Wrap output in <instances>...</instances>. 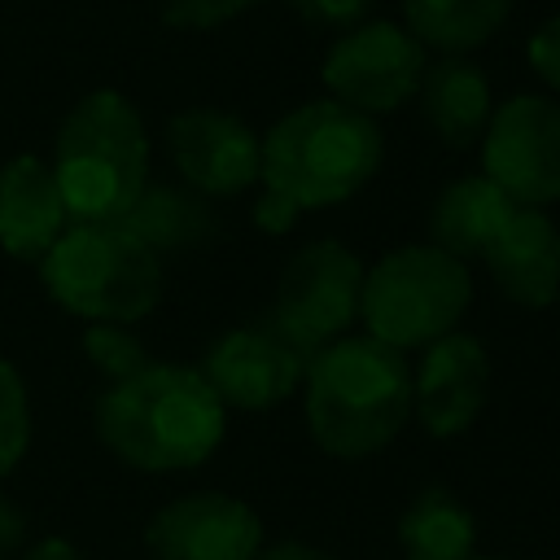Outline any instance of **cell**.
Returning a JSON list of instances; mask_svg holds the SVG:
<instances>
[{"label": "cell", "instance_id": "cell-1", "mask_svg": "<svg viewBox=\"0 0 560 560\" xmlns=\"http://www.w3.org/2000/svg\"><path fill=\"white\" fill-rule=\"evenodd\" d=\"M228 407L197 368L149 363L144 372L109 385L96 402L101 442L131 468L175 472L197 468L223 442Z\"/></svg>", "mask_w": 560, "mask_h": 560}, {"label": "cell", "instance_id": "cell-2", "mask_svg": "<svg viewBox=\"0 0 560 560\" xmlns=\"http://www.w3.org/2000/svg\"><path fill=\"white\" fill-rule=\"evenodd\" d=\"M306 429L337 459H368L411 420V363L376 337H337L315 350L306 376Z\"/></svg>", "mask_w": 560, "mask_h": 560}, {"label": "cell", "instance_id": "cell-3", "mask_svg": "<svg viewBox=\"0 0 560 560\" xmlns=\"http://www.w3.org/2000/svg\"><path fill=\"white\" fill-rule=\"evenodd\" d=\"M381 131L341 101H306L262 136V188L284 192L298 210L354 197L381 166Z\"/></svg>", "mask_w": 560, "mask_h": 560}, {"label": "cell", "instance_id": "cell-4", "mask_svg": "<svg viewBox=\"0 0 560 560\" xmlns=\"http://www.w3.org/2000/svg\"><path fill=\"white\" fill-rule=\"evenodd\" d=\"M52 179L70 223H118L149 188V136L136 105L109 88L83 96L57 131Z\"/></svg>", "mask_w": 560, "mask_h": 560}, {"label": "cell", "instance_id": "cell-5", "mask_svg": "<svg viewBox=\"0 0 560 560\" xmlns=\"http://www.w3.org/2000/svg\"><path fill=\"white\" fill-rule=\"evenodd\" d=\"M39 280L88 324H136L162 298L158 254L122 223H70L39 258Z\"/></svg>", "mask_w": 560, "mask_h": 560}, {"label": "cell", "instance_id": "cell-6", "mask_svg": "<svg viewBox=\"0 0 560 560\" xmlns=\"http://www.w3.org/2000/svg\"><path fill=\"white\" fill-rule=\"evenodd\" d=\"M468 302L472 280L459 258L438 245H402L363 271L359 319L368 324V337L394 350H416L455 332Z\"/></svg>", "mask_w": 560, "mask_h": 560}, {"label": "cell", "instance_id": "cell-7", "mask_svg": "<svg viewBox=\"0 0 560 560\" xmlns=\"http://www.w3.org/2000/svg\"><path fill=\"white\" fill-rule=\"evenodd\" d=\"M315 350L302 346L271 311L254 324H241L232 332H223L206 359H201V376L206 385L219 394L223 407H241V411H267L276 402H284L306 368H311Z\"/></svg>", "mask_w": 560, "mask_h": 560}, {"label": "cell", "instance_id": "cell-8", "mask_svg": "<svg viewBox=\"0 0 560 560\" xmlns=\"http://www.w3.org/2000/svg\"><path fill=\"white\" fill-rule=\"evenodd\" d=\"M481 175L516 206L560 201V105L547 96L503 101L481 131Z\"/></svg>", "mask_w": 560, "mask_h": 560}, {"label": "cell", "instance_id": "cell-9", "mask_svg": "<svg viewBox=\"0 0 560 560\" xmlns=\"http://www.w3.org/2000/svg\"><path fill=\"white\" fill-rule=\"evenodd\" d=\"M359 298L363 262L341 241H311L284 262L271 315L302 346L324 350L328 341L346 337V328L359 319Z\"/></svg>", "mask_w": 560, "mask_h": 560}, {"label": "cell", "instance_id": "cell-10", "mask_svg": "<svg viewBox=\"0 0 560 560\" xmlns=\"http://www.w3.org/2000/svg\"><path fill=\"white\" fill-rule=\"evenodd\" d=\"M420 74L424 48L407 35V26L394 22H359L328 48L319 66V79L332 92V101L368 118L407 105L420 88Z\"/></svg>", "mask_w": 560, "mask_h": 560}, {"label": "cell", "instance_id": "cell-11", "mask_svg": "<svg viewBox=\"0 0 560 560\" xmlns=\"http://www.w3.org/2000/svg\"><path fill=\"white\" fill-rule=\"evenodd\" d=\"M153 560H258L262 521L245 499L201 490L166 503L144 529Z\"/></svg>", "mask_w": 560, "mask_h": 560}, {"label": "cell", "instance_id": "cell-12", "mask_svg": "<svg viewBox=\"0 0 560 560\" xmlns=\"http://www.w3.org/2000/svg\"><path fill=\"white\" fill-rule=\"evenodd\" d=\"M490 398V354L472 332H446L424 346L420 372H411V416L433 438L464 433Z\"/></svg>", "mask_w": 560, "mask_h": 560}, {"label": "cell", "instance_id": "cell-13", "mask_svg": "<svg viewBox=\"0 0 560 560\" xmlns=\"http://www.w3.org/2000/svg\"><path fill=\"white\" fill-rule=\"evenodd\" d=\"M179 175L210 197H232L258 179L262 140L223 109H184L166 127Z\"/></svg>", "mask_w": 560, "mask_h": 560}, {"label": "cell", "instance_id": "cell-14", "mask_svg": "<svg viewBox=\"0 0 560 560\" xmlns=\"http://www.w3.org/2000/svg\"><path fill=\"white\" fill-rule=\"evenodd\" d=\"M481 258L516 306L542 311L560 298V228L542 210L516 206Z\"/></svg>", "mask_w": 560, "mask_h": 560}, {"label": "cell", "instance_id": "cell-15", "mask_svg": "<svg viewBox=\"0 0 560 560\" xmlns=\"http://www.w3.org/2000/svg\"><path fill=\"white\" fill-rule=\"evenodd\" d=\"M70 228L52 166L22 153L0 171V245L22 262H39Z\"/></svg>", "mask_w": 560, "mask_h": 560}, {"label": "cell", "instance_id": "cell-16", "mask_svg": "<svg viewBox=\"0 0 560 560\" xmlns=\"http://www.w3.org/2000/svg\"><path fill=\"white\" fill-rule=\"evenodd\" d=\"M416 92H420L429 127L438 131L446 149H468L472 140H481L490 122V83L481 66H472L459 52H446L442 61L424 66Z\"/></svg>", "mask_w": 560, "mask_h": 560}, {"label": "cell", "instance_id": "cell-17", "mask_svg": "<svg viewBox=\"0 0 560 560\" xmlns=\"http://www.w3.org/2000/svg\"><path fill=\"white\" fill-rule=\"evenodd\" d=\"M512 210H516V201L499 184H490L486 175L455 179L433 201V214H429V236L433 241L429 245L446 249L459 262L464 258H481Z\"/></svg>", "mask_w": 560, "mask_h": 560}, {"label": "cell", "instance_id": "cell-18", "mask_svg": "<svg viewBox=\"0 0 560 560\" xmlns=\"http://www.w3.org/2000/svg\"><path fill=\"white\" fill-rule=\"evenodd\" d=\"M398 542L407 560H477L472 512L442 486H429L407 503L398 521Z\"/></svg>", "mask_w": 560, "mask_h": 560}, {"label": "cell", "instance_id": "cell-19", "mask_svg": "<svg viewBox=\"0 0 560 560\" xmlns=\"http://www.w3.org/2000/svg\"><path fill=\"white\" fill-rule=\"evenodd\" d=\"M512 13V0H402L407 35L420 48L468 52L486 44Z\"/></svg>", "mask_w": 560, "mask_h": 560}, {"label": "cell", "instance_id": "cell-20", "mask_svg": "<svg viewBox=\"0 0 560 560\" xmlns=\"http://www.w3.org/2000/svg\"><path fill=\"white\" fill-rule=\"evenodd\" d=\"M118 223L131 236H140L153 254L201 245L210 236V228H214L210 223V210L192 192H179V188H144L136 197V206Z\"/></svg>", "mask_w": 560, "mask_h": 560}, {"label": "cell", "instance_id": "cell-21", "mask_svg": "<svg viewBox=\"0 0 560 560\" xmlns=\"http://www.w3.org/2000/svg\"><path fill=\"white\" fill-rule=\"evenodd\" d=\"M26 442H31L26 385H22L18 368L9 359H0V477L18 468V459L26 455Z\"/></svg>", "mask_w": 560, "mask_h": 560}, {"label": "cell", "instance_id": "cell-22", "mask_svg": "<svg viewBox=\"0 0 560 560\" xmlns=\"http://www.w3.org/2000/svg\"><path fill=\"white\" fill-rule=\"evenodd\" d=\"M83 350H88V359H92L114 385L149 368V354H144V346L127 332V324H88Z\"/></svg>", "mask_w": 560, "mask_h": 560}, {"label": "cell", "instance_id": "cell-23", "mask_svg": "<svg viewBox=\"0 0 560 560\" xmlns=\"http://www.w3.org/2000/svg\"><path fill=\"white\" fill-rule=\"evenodd\" d=\"M262 0H162V22L175 31H210Z\"/></svg>", "mask_w": 560, "mask_h": 560}, {"label": "cell", "instance_id": "cell-24", "mask_svg": "<svg viewBox=\"0 0 560 560\" xmlns=\"http://www.w3.org/2000/svg\"><path fill=\"white\" fill-rule=\"evenodd\" d=\"M289 4L306 26L319 31H354L372 13V0H289Z\"/></svg>", "mask_w": 560, "mask_h": 560}, {"label": "cell", "instance_id": "cell-25", "mask_svg": "<svg viewBox=\"0 0 560 560\" xmlns=\"http://www.w3.org/2000/svg\"><path fill=\"white\" fill-rule=\"evenodd\" d=\"M525 57H529L534 74L560 92V13L547 18V22L529 35V52H525Z\"/></svg>", "mask_w": 560, "mask_h": 560}, {"label": "cell", "instance_id": "cell-26", "mask_svg": "<svg viewBox=\"0 0 560 560\" xmlns=\"http://www.w3.org/2000/svg\"><path fill=\"white\" fill-rule=\"evenodd\" d=\"M298 206L284 197V192H276V188H262L258 192V201H254V223L267 232V236H280V232H289L293 223H298Z\"/></svg>", "mask_w": 560, "mask_h": 560}, {"label": "cell", "instance_id": "cell-27", "mask_svg": "<svg viewBox=\"0 0 560 560\" xmlns=\"http://www.w3.org/2000/svg\"><path fill=\"white\" fill-rule=\"evenodd\" d=\"M258 560H337V556H332V551H324V547H311V542L289 538V542L262 547V551H258Z\"/></svg>", "mask_w": 560, "mask_h": 560}, {"label": "cell", "instance_id": "cell-28", "mask_svg": "<svg viewBox=\"0 0 560 560\" xmlns=\"http://www.w3.org/2000/svg\"><path fill=\"white\" fill-rule=\"evenodd\" d=\"M22 529H26V525H22V512L0 494V556H9V551L18 547Z\"/></svg>", "mask_w": 560, "mask_h": 560}, {"label": "cell", "instance_id": "cell-29", "mask_svg": "<svg viewBox=\"0 0 560 560\" xmlns=\"http://www.w3.org/2000/svg\"><path fill=\"white\" fill-rule=\"evenodd\" d=\"M26 560H83L66 538H48V542H39V547H31L26 551Z\"/></svg>", "mask_w": 560, "mask_h": 560}, {"label": "cell", "instance_id": "cell-30", "mask_svg": "<svg viewBox=\"0 0 560 560\" xmlns=\"http://www.w3.org/2000/svg\"><path fill=\"white\" fill-rule=\"evenodd\" d=\"M477 560H503V556H477Z\"/></svg>", "mask_w": 560, "mask_h": 560}]
</instances>
